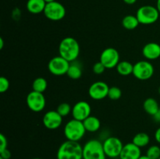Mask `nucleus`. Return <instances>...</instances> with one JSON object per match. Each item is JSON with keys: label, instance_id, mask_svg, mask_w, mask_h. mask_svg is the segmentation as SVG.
Here are the masks:
<instances>
[{"label": "nucleus", "instance_id": "f257e3e1", "mask_svg": "<svg viewBox=\"0 0 160 159\" xmlns=\"http://www.w3.org/2000/svg\"><path fill=\"white\" fill-rule=\"evenodd\" d=\"M81 48L78 41L73 37H66L59 45V54L68 62H72L78 59Z\"/></svg>", "mask_w": 160, "mask_h": 159}, {"label": "nucleus", "instance_id": "f03ea898", "mask_svg": "<svg viewBox=\"0 0 160 159\" xmlns=\"http://www.w3.org/2000/svg\"><path fill=\"white\" fill-rule=\"evenodd\" d=\"M57 159H83V146L79 142L66 140L61 143L56 153Z\"/></svg>", "mask_w": 160, "mask_h": 159}, {"label": "nucleus", "instance_id": "7ed1b4c3", "mask_svg": "<svg viewBox=\"0 0 160 159\" xmlns=\"http://www.w3.org/2000/svg\"><path fill=\"white\" fill-rule=\"evenodd\" d=\"M87 132L83 122L73 118L66 123L63 129L64 136L67 140L79 142Z\"/></svg>", "mask_w": 160, "mask_h": 159}, {"label": "nucleus", "instance_id": "20e7f679", "mask_svg": "<svg viewBox=\"0 0 160 159\" xmlns=\"http://www.w3.org/2000/svg\"><path fill=\"white\" fill-rule=\"evenodd\" d=\"M102 142L96 139L88 140L83 146V159H106Z\"/></svg>", "mask_w": 160, "mask_h": 159}, {"label": "nucleus", "instance_id": "39448f33", "mask_svg": "<svg viewBox=\"0 0 160 159\" xmlns=\"http://www.w3.org/2000/svg\"><path fill=\"white\" fill-rule=\"evenodd\" d=\"M159 12L156 6L145 5L138 8L136 12V17L140 24L150 25L155 23L159 18Z\"/></svg>", "mask_w": 160, "mask_h": 159}, {"label": "nucleus", "instance_id": "423d86ee", "mask_svg": "<svg viewBox=\"0 0 160 159\" xmlns=\"http://www.w3.org/2000/svg\"><path fill=\"white\" fill-rule=\"evenodd\" d=\"M103 149L106 157L109 158L119 157L123 147V142L117 137H108L102 142Z\"/></svg>", "mask_w": 160, "mask_h": 159}, {"label": "nucleus", "instance_id": "0eeeda50", "mask_svg": "<svg viewBox=\"0 0 160 159\" xmlns=\"http://www.w3.org/2000/svg\"><path fill=\"white\" fill-rule=\"evenodd\" d=\"M66 8L62 3L57 1L46 3L43 13L48 20L52 21H59L66 16Z\"/></svg>", "mask_w": 160, "mask_h": 159}, {"label": "nucleus", "instance_id": "6e6552de", "mask_svg": "<svg viewBox=\"0 0 160 159\" xmlns=\"http://www.w3.org/2000/svg\"><path fill=\"white\" fill-rule=\"evenodd\" d=\"M154 66L149 61L141 60L134 64L133 75L140 80H148L154 74Z\"/></svg>", "mask_w": 160, "mask_h": 159}, {"label": "nucleus", "instance_id": "1a4fd4ad", "mask_svg": "<svg viewBox=\"0 0 160 159\" xmlns=\"http://www.w3.org/2000/svg\"><path fill=\"white\" fill-rule=\"evenodd\" d=\"M70 64V62L62 56H55L48 62V70L54 76H63L67 75Z\"/></svg>", "mask_w": 160, "mask_h": 159}, {"label": "nucleus", "instance_id": "9d476101", "mask_svg": "<svg viewBox=\"0 0 160 159\" xmlns=\"http://www.w3.org/2000/svg\"><path fill=\"white\" fill-rule=\"evenodd\" d=\"M26 102L30 110L34 112H40L44 110L46 105V100L43 93L32 90L28 94Z\"/></svg>", "mask_w": 160, "mask_h": 159}, {"label": "nucleus", "instance_id": "9b49d317", "mask_svg": "<svg viewBox=\"0 0 160 159\" xmlns=\"http://www.w3.org/2000/svg\"><path fill=\"white\" fill-rule=\"evenodd\" d=\"M120 53L114 48H106L100 55V62L109 70L116 68L120 62Z\"/></svg>", "mask_w": 160, "mask_h": 159}, {"label": "nucleus", "instance_id": "f8f14e48", "mask_svg": "<svg viewBox=\"0 0 160 159\" xmlns=\"http://www.w3.org/2000/svg\"><path fill=\"white\" fill-rule=\"evenodd\" d=\"M109 87L106 82L96 81L91 84L88 88V95L92 99L100 101L108 97Z\"/></svg>", "mask_w": 160, "mask_h": 159}, {"label": "nucleus", "instance_id": "ddd939ff", "mask_svg": "<svg viewBox=\"0 0 160 159\" xmlns=\"http://www.w3.org/2000/svg\"><path fill=\"white\" fill-rule=\"evenodd\" d=\"M92 108L90 104L85 101H80L72 107L71 115L73 118L83 122L91 115Z\"/></svg>", "mask_w": 160, "mask_h": 159}, {"label": "nucleus", "instance_id": "4468645a", "mask_svg": "<svg viewBox=\"0 0 160 159\" xmlns=\"http://www.w3.org/2000/svg\"><path fill=\"white\" fill-rule=\"evenodd\" d=\"M42 123L45 128L53 130L60 127L62 123V117L56 110L48 111L44 115Z\"/></svg>", "mask_w": 160, "mask_h": 159}, {"label": "nucleus", "instance_id": "2eb2a0df", "mask_svg": "<svg viewBox=\"0 0 160 159\" xmlns=\"http://www.w3.org/2000/svg\"><path fill=\"white\" fill-rule=\"evenodd\" d=\"M142 156V150L132 142L123 145L120 159H138Z\"/></svg>", "mask_w": 160, "mask_h": 159}, {"label": "nucleus", "instance_id": "dca6fc26", "mask_svg": "<svg viewBox=\"0 0 160 159\" xmlns=\"http://www.w3.org/2000/svg\"><path fill=\"white\" fill-rule=\"evenodd\" d=\"M142 55L147 60H156L160 57V45L156 42H148L142 48Z\"/></svg>", "mask_w": 160, "mask_h": 159}, {"label": "nucleus", "instance_id": "f3484780", "mask_svg": "<svg viewBox=\"0 0 160 159\" xmlns=\"http://www.w3.org/2000/svg\"><path fill=\"white\" fill-rule=\"evenodd\" d=\"M46 2L44 0H28L26 4L27 9L30 13L39 14L45 10Z\"/></svg>", "mask_w": 160, "mask_h": 159}, {"label": "nucleus", "instance_id": "a211bd4d", "mask_svg": "<svg viewBox=\"0 0 160 159\" xmlns=\"http://www.w3.org/2000/svg\"><path fill=\"white\" fill-rule=\"evenodd\" d=\"M86 131L89 132H95L99 130L101 127V122L99 118L94 115H90L83 121Z\"/></svg>", "mask_w": 160, "mask_h": 159}, {"label": "nucleus", "instance_id": "6ab92c4d", "mask_svg": "<svg viewBox=\"0 0 160 159\" xmlns=\"http://www.w3.org/2000/svg\"><path fill=\"white\" fill-rule=\"evenodd\" d=\"M143 108L147 114L153 116L159 111L160 108L159 103L155 98H148L144 101Z\"/></svg>", "mask_w": 160, "mask_h": 159}, {"label": "nucleus", "instance_id": "aec40b11", "mask_svg": "<svg viewBox=\"0 0 160 159\" xmlns=\"http://www.w3.org/2000/svg\"><path fill=\"white\" fill-rule=\"evenodd\" d=\"M116 70L117 73L121 76H129V75L133 74L134 65L129 61H120L116 67Z\"/></svg>", "mask_w": 160, "mask_h": 159}, {"label": "nucleus", "instance_id": "412c9836", "mask_svg": "<svg viewBox=\"0 0 160 159\" xmlns=\"http://www.w3.org/2000/svg\"><path fill=\"white\" fill-rule=\"evenodd\" d=\"M77 61V60H76ZM76 61L70 62L67 75L72 80H78L82 76V68L81 65Z\"/></svg>", "mask_w": 160, "mask_h": 159}, {"label": "nucleus", "instance_id": "4be33fe9", "mask_svg": "<svg viewBox=\"0 0 160 159\" xmlns=\"http://www.w3.org/2000/svg\"><path fill=\"white\" fill-rule=\"evenodd\" d=\"M132 143L140 148L148 146L150 143V137L146 132H138L132 139Z\"/></svg>", "mask_w": 160, "mask_h": 159}, {"label": "nucleus", "instance_id": "5701e85b", "mask_svg": "<svg viewBox=\"0 0 160 159\" xmlns=\"http://www.w3.org/2000/svg\"><path fill=\"white\" fill-rule=\"evenodd\" d=\"M140 24L137 17L134 15H127L122 20V26L127 30L132 31L136 29Z\"/></svg>", "mask_w": 160, "mask_h": 159}, {"label": "nucleus", "instance_id": "b1692460", "mask_svg": "<svg viewBox=\"0 0 160 159\" xmlns=\"http://www.w3.org/2000/svg\"><path fill=\"white\" fill-rule=\"evenodd\" d=\"M48 87V82L44 77H38L33 81L32 89L34 91L44 93Z\"/></svg>", "mask_w": 160, "mask_h": 159}, {"label": "nucleus", "instance_id": "393cba45", "mask_svg": "<svg viewBox=\"0 0 160 159\" xmlns=\"http://www.w3.org/2000/svg\"><path fill=\"white\" fill-rule=\"evenodd\" d=\"M58 113L63 118V117L67 116L70 115L72 112V107L70 105V104L67 102H62L58 105L57 108H56Z\"/></svg>", "mask_w": 160, "mask_h": 159}, {"label": "nucleus", "instance_id": "a878e982", "mask_svg": "<svg viewBox=\"0 0 160 159\" xmlns=\"http://www.w3.org/2000/svg\"><path fill=\"white\" fill-rule=\"evenodd\" d=\"M150 159H158L160 157V147L158 145H152L147 149L146 154Z\"/></svg>", "mask_w": 160, "mask_h": 159}, {"label": "nucleus", "instance_id": "bb28decb", "mask_svg": "<svg viewBox=\"0 0 160 159\" xmlns=\"http://www.w3.org/2000/svg\"><path fill=\"white\" fill-rule=\"evenodd\" d=\"M122 96V91L119 87H109V93H108V98L112 101L119 100Z\"/></svg>", "mask_w": 160, "mask_h": 159}, {"label": "nucleus", "instance_id": "cd10ccee", "mask_svg": "<svg viewBox=\"0 0 160 159\" xmlns=\"http://www.w3.org/2000/svg\"><path fill=\"white\" fill-rule=\"evenodd\" d=\"M106 70V68L105 67V65H103L100 61L99 62H95V63L93 65V67H92V70H93L94 73H95L96 75L102 74Z\"/></svg>", "mask_w": 160, "mask_h": 159}, {"label": "nucleus", "instance_id": "c85d7f7f", "mask_svg": "<svg viewBox=\"0 0 160 159\" xmlns=\"http://www.w3.org/2000/svg\"><path fill=\"white\" fill-rule=\"evenodd\" d=\"M9 88V81L5 76H1L0 77V92L1 93H5Z\"/></svg>", "mask_w": 160, "mask_h": 159}, {"label": "nucleus", "instance_id": "c756f323", "mask_svg": "<svg viewBox=\"0 0 160 159\" xmlns=\"http://www.w3.org/2000/svg\"><path fill=\"white\" fill-rule=\"evenodd\" d=\"M8 142L7 138L4 134H0V151H2L4 150L7 149Z\"/></svg>", "mask_w": 160, "mask_h": 159}, {"label": "nucleus", "instance_id": "7c9ffc66", "mask_svg": "<svg viewBox=\"0 0 160 159\" xmlns=\"http://www.w3.org/2000/svg\"><path fill=\"white\" fill-rule=\"evenodd\" d=\"M0 157L3 159H9L11 157V152L8 149L0 151Z\"/></svg>", "mask_w": 160, "mask_h": 159}, {"label": "nucleus", "instance_id": "2f4dec72", "mask_svg": "<svg viewBox=\"0 0 160 159\" xmlns=\"http://www.w3.org/2000/svg\"><path fill=\"white\" fill-rule=\"evenodd\" d=\"M154 137H155V140H156V141L160 144V127L158 128V129L156 130Z\"/></svg>", "mask_w": 160, "mask_h": 159}, {"label": "nucleus", "instance_id": "473e14b6", "mask_svg": "<svg viewBox=\"0 0 160 159\" xmlns=\"http://www.w3.org/2000/svg\"><path fill=\"white\" fill-rule=\"evenodd\" d=\"M152 117H153V119H154V121L157 122V123H160V108L159 109V111H158V112H156L154 115H153Z\"/></svg>", "mask_w": 160, "mask_h": 159}, {"label": "nucleus", "instance_id": "72a5a7b5", "mask_svg": "<svg viewBox=\"0 0 160 159\" xmlns=\"http://www.w3.org/2000/svg\"><path fill=\"white\" fill-rule=\"evenodd\" d=\"M123 2H125L128 5H133L134 4V3H136V2H137L138 0H123Z\"/></svg>", "mask_w": 160, "mask_h": 159}, {"label": "nucleus", "instance_id": "f704fd0d", "mask_svg": "<svg viewBox=\"0 0 160 159\" xmlns=\"http://www.w3.org/2000/svg\"><path fill=\"white\" fill-rule=\"evenodd\" d=\"M3 46H4V41L2 37H0V49H2Z\"/></svg>", "mask_w": 160, "mask_h": 159}, {"label": "nucleus", "instance_id": "c9c22d12", "mask_svg": "<svg viewBox=\"0 0 160 159\" xmlns=\"http://www.w3.org/2000/svg\"><path fill=\"white\" fill-rule=\"evenodd\" d=\"M156 8L160 13V0H157V2H156Z\"/></svg>", "mask_w": 160, "mask_h": 159}, {"label": "nucleus", "instance_id": "e433bc0d", "mask_svg": "<svg viewBox=\"0 0 160 159\" xmlns=\"http://www.w3.org/2000/svg\"><path fill=\"white\" fill-rule=\"evenodd\" d=\"M138 159H150L147 155H142Z\"/></svg>", "mask_w": 160, "mask_h": 159}, {"label": "nucleus", "instance_id": "4c0bfd02", "mask_svg": "<svg viewBox=\"0 0 160 159\" xmlns=\"http://www.w3.org/2000/svg\"><path fill=\"white\" fill-rule=\"evenodd\" d=\"M44 1H45L46 3H49V2H52L56 1V0H44Z\"/></svg>", "mask_w": 160, "mask_h": 159}, {"label": "nucleus", "instance_id": "58836bf2", "mask_svg": "<svg viewBox=\"0 0 160 159\" xmlns=\"http://www.w3.org/2000/svg\"><path fill=\"white\" fill-rule=\"evenodd\" d=\"M31 159H42V158H40V157H34V158H31Z\"/></svg>", "mask_w": 160, "mask_h": 159}, {"label": "nucleus", "instance_id": "ea45409f", "mask_svg": "<svg viewBox=\"0 0 160 159\" xmlns=\"http://www.w3.org/2000/svg\"><path fill=\"white\" fill-rule=\"evenodd\" d=\"M158 92H159V94H160V87H159V89H158Z\"/></svg>", "mask_w": 160, "mask_h": 159}, {"label": "nucleus", "instance_id": "a19ab883", "mask_svg": "<svg viewBox=\"0 0 160 159\" xmlns=\"http://www.w3.org/2000/svg\"><path fill=\"white\" fill-rule=\"evenodd\" d=\"M0 159H3V158H2V157H0Z\"/></svg>", "mask_w": 160, "mask_h": 159}, {"label": "nucleus", "instance_id": "79ce46f5", "mask_svg": "<svg viewBox=\"0 0 160 159\" xmlns=\"http://www.w3.org/2000/svg\"><path fill=\"white\" fill-rule=\"evenodd\" d=\"M158 159H160V157H159V158H158Z\"/></svg>", "mask_w": 160, "mask_h": 159}]
</instances>
